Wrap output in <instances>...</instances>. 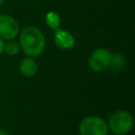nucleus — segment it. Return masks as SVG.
<instances>
[{"label":"nucleus","mask_w":135,"mask_h":135,"mask_svg":"<svg viewBox=\"0 0 135 135\" xmlns=\"http://www.w3.org/2000/svg\"><path fill=\"white\" fill-rule=\"evenodd\" d=\"M18 37L20 49L26 56L36 58L44 52L46 40L43 33L38 27L25 26L19 31Z\"/></svg>","instance_id":"f257e3e1"},{"label":"nucleus","mask_w":135,"mask_h":135,"mask_svg":"<svg viewBox=\"0 0 135 135\" xmlns=\"http://www.w3.org/2000/svg\"><path fill=\"white\" fill-rule=\"evenodd\" d=\"M107 124L109 131H111L112 134L124 135L132 130L134 119L130 112L126 110H118L109 117Z\"/></svg>","instance_id":"f03ea898"},{"label":"nucleus","mask_w":135,"mask_h":135,"mask_svg":"<svg viewBox=\"0 0 135 135\" xmlns=\"http://www.w3.org/2000/svg\"><path fill=\"white\" fill-rule=\"evenodd\" d=\"M79 135H108L107 121L98 116H86L78 126Z\"/></svg>","instance_id":"7ed1b4c3"},{"label":"nucleus","mask_w":135,"mask_h":135,"mask_svg":"<svg viewBox=\"0 0 135 135\" xmlns=\"http://www.w3.org/2000/svg\"><path fill=\"white\" fill-rule=\"evenodd\" d=\"M112 59V53L104 47L95 49L89 56L88 65L89 69L95 73L104 72L110 68Z\"/></svg>","instance_id":"20e7f679"},{"label":"nucleus","mask_w":135,"mask_h":135,"mask_svg":"<svg viewBox=\"0 0 135 135\" xmlns=\"http://www.w3.org/2000/svg\"><path fill=\"white\" fill-rule=\"evenodd\" d=\"M17 20L8 14H0V37L3 40L15 39L19 34Z\"/></svg>","instance_id":"39448f33"},{"label":"nucleus","mask_w":135,"mask_h":135,"mask_svg":"<svg viewBox=\"0 0 135 135\" xmlns=\"http://www.w3.org/2000/svg\"><path fill=\"white\" fill-rule=\"evenodd\" d=\"M53 38H54L55 45L57 47H59L60 50H64V51L72 50L76 44V40H75L74 36L70 32L62 30L60 27L55 30Z\"/></svg>","instance_id":"423d86ee"},{"label":"nucleus","mask_w":135,"mask_h":135,"mask_svg":"<svg viewBox=\"0 0 135 135\" xmlns=\"http://www.w3.org/2000/svg\"><path fill=\"white\" fill-rule=\"evenodd\" d=\"M39 66L38 63L36 62L35 58L26 56L24 58L21 59L20 63H19V72L22 76L26 77V78H31L33 76H35L38 73Z\"/></svg>","instance_id":"0eeeda50"},{"label":"nucleus","mask_w":135,"mask_h":135,"mask_svg":"<svg viewBox=\"0 0 135 135\" xmlns=\"http://www.w3.org/2000/svg\"><path fill=\"white\" fill-rule=\"evenodd\" d=\"M44 20H45V24L51 30H57L59 28L60 26V23H61V18L59 16V14L55 11H50L45 14V17H44Z\"/></svg>","instance_id":"6e6552de"},{"label":"nucleus","mask_w":135,"mask_h":135,"mask_svg":"<svg viewBox=\"0 0 135 135\" xmlns=\"http://www.w3.org/2000/svg\"><path fill=\"white\" fill-rule=\"evenodd\" d=\"M126 65V58L123 54L121 53H116L112 54V59H111V64L110 66L115 71V72H120Z\"/></svg>","instance_id":"1a4fd4ad"},{"label":"nucleus","mask_w":135,"mask_h":135,"mask_svg":"<svg viewBox=\"0 0 135 135\" xmlns=\"http://www.w3.org/2000/svg\"><path fill=\"white\" fill-rule=\"evenodd\" d=\"M20 45L19 42L16 41L15 39L12 40H7V42H4V47H3V52H5L7 55L9 56H15L20 52Z\"/></svg>","instance_id":"9d476101"},{"label":"nucleus","mask_w":135,"mask_h":135,"mask_svg":"<svg viewBox=\"0 0 135 135\" xmlns=\"http://www.w3.org/2000/svg\"><path fill=\"white\" fill-rule=\"evenodd\" d=\"M3 47H4V40L0 37V55L3 53Z\"/></svg>","instance_id":"9b49d317"},{"label":"nucleus","mask_w":135,"mask_h":135,"mask_svg":"<svg viewBox=\"0 0 135 135\" xmlns=\"http://www.w3.org/2000/svg\"><path fill=\"white\" fill-rule=\"evenodd\" d=\"M0 135H8V134H7V132H6L5 130L0 129Z\"/></svg>","instance_id":"f8f14e48"},{"label":"nucleus","mask_w":135,"mask_h":135,"mask_svg":"<svg viewBox=\"0 0 135 135\" xmlns=\"http://www.w3.org/2000/svg\"><path fill=\"white\" fill-rule=\"evenodd\" d=\"M3 2H4V0H0V6L3 4Z\"/></svg>","instance_id":"ddd939ff"},{"label":"nucleus","mask_w":135,"mask_h":135,"mask_svg":"<svg viewBox=\"0 0 135 135\" xmlns=\"http://www.w3.org/2000/svg\"><path fill=\"white\" fill-rule=\"evenodd\" d=\"M112 135H116V134H112Z\"/></svg>","instance_id":"4468645a"}]
</instances>
